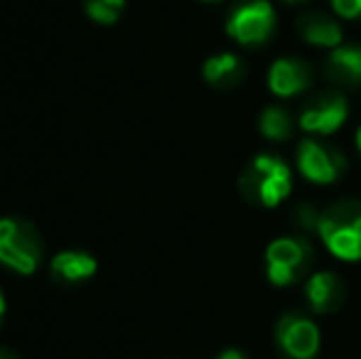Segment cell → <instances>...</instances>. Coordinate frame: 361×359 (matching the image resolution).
<instances>
[{"instance_id":"cell-10","label":"cell","mask_w":361,"mask_h":359,"mask_svg":"<svg viewBox=\"0 0 361 359\" xmlns=\"http://www.w3.org/2000/svg\"><path fill=\"white\" fill-rule=\"evenodd\" d=\"M305 298L312 312L317 315H327V312L339 310V305L347 298V286L344 281L332 271H319L312 273L305 283Z\"/></svg>"},{"instance_id":"cell-21","label":"cell","mask_w":361,"mask_h":359,"mask_svg":"<svg viewBox=\"0 0 361 359\" xmlns=\"http://www.w3.org/2000/svg\"><path fill=\"white\" fill-rule=\"evenodd\" d=\"M357 148H359V153H361V128L357 130Z\"/></svg>"},{"instance_id":"cell-11","label":"cell","mask_w":361,"mask_h":359,"mask_svg":"<svg viewBox=\"0 0 361 359\" xmlns=\"http://www.w3.org/2000/svg\"><path fill=\"white\" fill-rule=\"evenodd\" d=\"M324 77L339 89L361 87V47L359 44H339L324 59Z\"/></svg>"},{"instance_id":"cell-13","label":"cell","mask_w":361,"mask_h":359,"mask_svg":"<svg viewBox=\"0 0 361 359\" xmlns=\"http://www.w3.org/2000/svg\"><path fill=\"white\" fill-rule=\"evenodd\" d=\"M96 259L86 251L79 249H67L59 251L57 256L49 264V271H52V278L62 286H79V283H86L89 278H94L96 273Z\"/></svg>"},{"instance_id":"cell-3","label":"cell","mask_w":361,"mask_h":359,"mask_svg":"<svg viewBox=\"0 0 361 359\" xmlns=\"http://www.w3.org/2000/svg\"><path fill=\"white\" fill-rule=\"evenodd\" d=\"M44 259V239L39 229L23 217L0 219V264L5 269L30 276Z\"/></svg>"},{"instance_id":"cell-7","label":"cell","mask_w":361,"mask_h":359,"mask_svg":"<svg viewBox=\"0 0 361 359\" xmlns=\"http://www.w3.org/2000/svg\"><path fill=\"white\" fill-rule=\"evenodd\" d=\"M349 116V104L342 91H319L310 101H305L300 111V128L314 135H332L344 126Z\"/></svg>"},{"instance_id":"cell-15","label":"cell","mask_w":361,"mask_h":359,"mask_svg":"<svg viewBox=\"0 0 361 359\" xmlns=\"http://www.w3.org/2000/svg\"><path fill=\"white\" fill-rule=\"evenodd\" d=\"M258 128L268 140L283 143V140H288L293 135L295 121L283 106H268V109H263L261 118H258Z\"/></svg>"},{"instance_id":"cell-22","label":"cell","mask_w":361,"mask_h":359,"mask_svg":"<svg viewBox=\"0 0 361 359\" xmlns=\"http://www.w3.org/2000/svg\"><path fill=\"white\" fill-rule=\"evenodd\" d=\"M204 3H219V0H204Z\"/></svg>"},{"instance_id":"cell-5","label":"cell","mask_w":361,"mask_h":359,"mask_svg":"<svg viewBox=\"0 0 361 359\" xmlns=\"http://www.w3.org/2000/svg\"><path fill=\"white\" fill-rule=\"evenodd\" d=\"M276 8L268 0H241L226 18V35L243 47H258L276 32Z\"/></svg>"},{"instance_id":"cell-20","label":"cell","mask_w":361,"mask_h":359,"mask_svg":"<svg viewBox=\"0 0 361 359\" xmlns=\"http://www.w3.org/2000/svg\"><path fill=\"white\" fill-rule=\"evenodd\" d=\"M3 317H5V298H3V291H0V325H3Z\"/></svg>"},{"instance_id":"cell-9","label":"cell","mask_w":361,"mask_h":359,"mask_svg":"<svg viewBox=\"0 0 361 359\" xmlns=\"http://www.w3.org/2000/svg\"><path fill=\"white\" fill-rule=\"evenodd\" d=\"M310 84H312V67L298 57L276 59L268 72V89L281 99L302 94Z\"/></svg>"},{"instance_id":"cell-6","label":"cell","mask_w":361,"mask_h":359,"mask_svg":"<svg viewBox=\"0 0 361 359\" xmlns=\"http://www.w3.org/2000/svg\"><path fill=\"white\" fill-rule=\"evenodd\" d=\"M298 168L314 185H332L347 170V158L324 140L302 138L298 145Z\"/></svg>"},{"instance_id":"cell-17","label":"cell","mask_w":361,"mask_h":359,"mask_svg":"<svg viewBox=\"0 0 361 359\" xmlns=\"http://www.w3.org/2000/svg\"><path fill=\"white\" fill-rule=\"evenodd\" d=\"M332 10L344 20H354L361 18V0H329Z\"/></svg>"},{"instance_id":"cell-23","label":"cell","mask_w":361,"mask_h":359,"mask_svg":"<svg viewBox=\"0 0 361 359\" xmlns=\"http://www.w3.org/2000/svg\"><path fill=\"white\" fill-rule=\"evenodd\" d=\"M286 3H300V0H286Z\"/></svg>"},{"instance_id":"cell-18","label":"cell","mask_w":361,"mask_h":359,"mask_svg":"<svg viewBox=\"0 0 361 359\" xmlns=\"http://www.w3.org/2000/svg\"><path fill=\"white\" fill-rule=\"evenodd\" d=\"M216 359H248L241 350H224Z\"/></svg>"},{"instance_id":"cell-4","label":"cell","mask_w":361,"mask_h":359,"mask_svg":"<svg viewBox=\"0 0 361 359\" xmlns=\"http://www.w3.org/2000/svg\"><path fill=\"white\" fill-rule=\"evenodd\" d=\"M312 246L300 236H283L268 244L266 249V273L268 281L278 288H288L307 276L312 266Z\"/></svg>"},{"instance_id":"cell-12","label":"cell","mask_w":361,"mask_h":359,"mask_svg":"<svg viewBox=\"0 0 361 359\" xmlns=\"http://www.w3.org/2000/svg\"><path fill=\"white\" fill-rule=\"evenodd\" d=\"M298 32L312 47L334 49L342 44V28L334 18L319 13V10H307L298 18Z\"/></svg>"},{"instance_id":"cell-19","label":"cell","mask_w":361,"mask_h":359,"mask_svg":"<svg viewBox=\"0 0 361 359\" xmlns=\"http://www.w3.org/2000/svg\"><path fill=\"white\" fill-rule=\"evenodd\" d=\"M0 359H23V357L15 355L13 350H5V347H0Z\"/></svg>"},{"instance_id":"cell-14","label":"cell","mask_w":361,"mask_h":359,"mask_svg":"<svg viewBox=\"0 0 361 359\" xmlns=\"http://www.w3.org/2000/svg\"><path fill=\"white\" fill-rule=\"evenodd\" d=\"M202 74H204L207 84L214 89L228 91L233 87H238L243 79V64L236 54L231 52H219L214 57H209L202 67Z\"/></svg>"},{"instance_id":"cell-1","label":"cell","mask_w":361,"mask_h":359,"mask_svg":"<svg viewBox=\"0 0 361 359\" xmlns=\"http://www.w3.org/2000/svg\"><path fill=\"white\" fill-rule=\"evenodd\" d=\"M238 190L248 202L273 209L293 192V173L283 158L261 153L243 168Z\"/></svg>"},{"instance_id":"cell-2","label":"cell","mask_w":361,"mask_h":359,"mask_svg":"<svg viewBox=\"0 0 361 359\" xmlns=\"http://www.w3.org/2000/svg\"><path fill=\"white\" fill-rule=\"evenodd\" d=\"M319 239L342 261H361V202L344 200L319 212Z\"/></svg>"},{"instance_id":"cell-8","label":"cell","mask_w":361,"mask_h":359,"mask_svg":"<svg viewBox=\"0 0 361 359\" xmlns=\"http://www.w3.org/2000/svg\"><path fill=\"white\" fill-rule=\"evenodd\" d=\"M276 342L288 359H314L319 352V327L312 317L286 312L276 325Z\"/></svg>"},{"instance_id":"cell-16","label":"cell","mask_w":361,"mask_h":359,"mask_svg":"<svg viewBox=\"0 0 361 359\" xmlns=\"http://www.w3.org/2000/svg\"><path fill=\"white\" fill-rule=\"evenodd\" d=\"M86 15L99 25L118 23L121 13L126 8V0H81Z\"/></svg>"}]
</instances>
